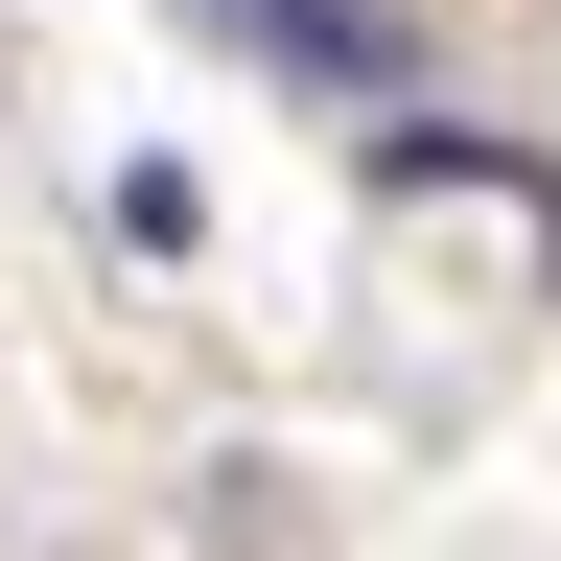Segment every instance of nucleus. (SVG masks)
I'll list each match as a JSON object with an SVG mask.
<instances>
[{"instance_id": "1", "label": "nucleus", "mask_w": 561, "mask_h": 561, "mask_svg": "<svg viewBox=\"0 0 561 561\" xmlns=\"http://www.w3.org/2000/svg\"><path fill=\"white\" fill-rule=\"evenodd\" d=\"M234 24H257V47H328V0H234Z\"/></svg>"}]
</instances>
